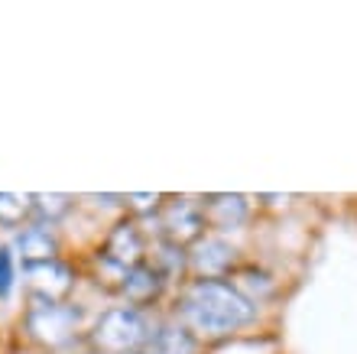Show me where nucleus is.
<instances>
[{"label":"nucleus","mask_w":357,"mask_h":354,"mask_svg":"<svg viewBox=\"0 0 357 354\" xmlns=\"http://www.w3.org/2000/svg\"><path fill=\"white\" fill-rule=\"evenodd\" d=\"M133 198V202H137V205H140V208H146V205H150V202H156V198H153V196H130Z\"/></svg>","instance_id":"15"},{"label":"nucleus","mask_w":357,"mask_h":354,"mask_svg":"<svg viewBox=\"0 0 357 354\" xmlns=\"http://www.w3.org/2000/svg\"><path fill=\"white\" fill-rule=\"evenodd\" d=\"M26 202L20 196H10V192H0V221L3 224H20L23 214H26Z\"/></svg>","instance_id":"12"},{"label":"nucleus","mask_w":357,"mask_h":354,"mask_svg":"<svg viewBox=\"0 0 357 354\" xmlns=\"http://www.w3.org/2000/svg\"><path fill=\"white\" fill-rule=\"evenodd\" d=\"M195 345L182 328H162L156 335V354H192Z\"/></svg>","instance_id":"11"},{"label":"nucleus","mask_w":357,"mask_h":354,"mask_svg":"<svg viewBox=\"0 0 357 354\" xmlns=\"http://www.w3.org/2000/svg\"><path fill=\"white\" fill-rule=\"evenodd\" d=\"M156 289H160V276H156L150 267H133V270H127V280H123V293H127V299H133V302H146V299L156 296Z\"/></svg>","instance_id":"10"},{"label":"nucleus","mask_w":357,"mask_h":354,"mask_svg":"<svg viewBox=\"0 0 357 354\" xmlns=\"http://www.w3.org/2000/svg\"><path fill=\"white\" fill-rule=\"evenodd\" d=\"M162 228H166V234H169L176 244L195 241V237H198V228H202V214H198L192 205H185V202H178V205H172L169 212H166V221H162Z\"/></svg>","instance_id":"8"},{"label":"nucleus","mask_w":357,"mask_h":354,"mask_svg":"<svg viewBox=\"0 0 357 354\" xmlns=\"http://www.w3.org/2000/svg\"><path fill=\"white\" fill-rule=\"evenodd\" d=\"M10 286H13V257L7 247H0V299L10 296Z\"/></svg>","instance_id":"14"},{"label":"nucleus","mask_w":357,"mask_h":354,"mask_svg":"<svg viewBox=\"0 0 357 354\" xmlns=\"http://www.w3.org/2000/svg\"><path fill=\"white\" fill-rule=\"evenodd\" d=\"M195 267L205 276H215V273H225L227 267H231V260H234V247L227 241H221V237H208V241L198 244L195 251Z\"/></svg>","instance_id":"6"},{"label":"nucleus","mask_w":357,"mask_h":354,"mask_svg":"<svg viewBox=\"0 0 357 354\" xmlns=\"http://www.w3.org/2000/svg\"><path fill=\"white\" fill-rule=\"evenodd\" d=\"M17 247H20V253H23L26 267L56 260V237H52L46 228H26V231L20 234Z\"/></svg>","instance_id":"7"},{"label":"nucleus","mask_w":357,"mask_h":354,"mask_svg":"<svg viewBox=\"0 0 357 354\" xmlns=\"http://www.w3.org/2000/svg\"><path fill=\"white\" fill-rule=\"evenodd\" d=\"M182 316L195 332L227 335V332L247 325L257 316V309L241 289L221 280H198L182 299Z\"/></svg>","instance_id":"1"},{"label":"nucleus","mask_w":357,"mask_h":354,"mask_svg":"<svg viewBox=\"0 0 357 354\" xmlns=\"http://www.w3.org/2000/svg\"><path fill=\"white\" fill-rule=\"evenodd\" d=\"M33 202H36V208L46 214L49 221H56V218H62V214L68 212V198L66 196H33Z\"/></svg>","instance_id":"13"},{"label":"nucleus","mask_w":357,"mask_h":354,"mask_svg":"<svg viewBox=\"0 0 357 354\" xmlns=\"http://www.w3.org/2000/svg\"><path fill=\"white\" fill-rule=\"evenodd\" d=\"M26 276L33 280L36 293L46 299V302H56L59 296H66L68 289H72V270L59 260L33 263V267H26Z\"/></svg>","instance_id":"4"},{"label":"nucleus","mask_w":357,"mask_h":354,"mask_svg":"<svg viewBox=\"0 0 357 354\" xmlns=\"http://www.w3.org/2000/svg\"><path fill=\"white\" fill-rule=\"evenodd\" d=\"M143 341H150V328H146L140 312H133V309H111L94 325V345L104 354L137 351Z\"/></svg>","instance_id":"2"},{"label":"nucleus","mask_w":357,"mask_h":354,"mask_svg":"<svg viewBox=\"0 0 357 354\" xmlns=\"http://www.w3.org/2000/svg\"><path fill=\"white\" fill-rule=\"evenodd\" d=\"M26 325L36 341L56 348V345H66L68 338H72V332H75V325H78V312L72 306L46 302V299H43V302H36V306L29 309Z\"/></svg>","instance_id":"3"},{"label":"nucleus","mask_w":357,"mask_h":354,"mask_svg":"<svg viewBox=\"0 0 357 354\" xmlns=\"http://www.w3.org/2000/svg\"><path fill=\"white\" fill-rule=\"evenodd\" d=\"M140 253H143V244L137 237L133 228H117L111 234V244H107V260L121 263V267H140Z\"/></svg>","instance_id":"9"},{"label":"nucleus","mask_w":357,"mask_h":354,"mask_svg":"<svg viewBox=\"0 0 357 354\" xmlns=\"http://www.w3.org/2000/svg\"><path fill=\"white\" fill-rule=\"evenodd\" d=\"M208 221L218 224L221 231H231L247 218V198L244 196H211L205 205Z\"/></svg>","instance_id":"5"}]
</instances>
